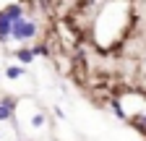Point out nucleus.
Listing matches in <instances>:
<instances>
[{
	"label": "nucleus",
	"instance_id": "1",
	"mask_svg": "<svg viewBox=\"0 0 146 141\" xmlns=\"http://www.w3.org/2000/svg\"><path fill=\"white\" fill-rule=\"evenodd\" d=\"M36 34H39V26H36L34 21H26V19H18L11 26V39H16V42H29V39L36 37Z\"/></svg>",
	"mask_w": 146,
	"mask_h": 141
},
{
	"label": "nucleus",
	"instance_id": "2",
	"mask_svg": "<svg viewBox=\"0 0 146 141\" xmlns=\"http://www.w3.org/2000/svg\"><path fill=\"white\" fill-rule=\"evenodd\" d=\"M13 107H16V99L5 97V99H0V123H5L13 118Z\"/></svg>",
	"mask_w": 146,
	"mask_h": 141
},
{
	"label": "nucleus",
	"instance_id": "3",
	"mask_svg": "<svg viewBox=\"0 0 146 141\" xmlns=\"http://www.w3.org/2000/svg\"><path fill=\"white\" fill-rule=\"evenodd\" d=\"M11 26H13V21L0 11V42H8L11 39Z\"/></svg>",
	"mask_w": 146,
	"mask_h": 141
},
{
	"label": "nucleus",
	"instance_id": "4",
	"mask_svg": "<svg viewBox=\"0 0 146 141\" xmlns=\"http://www.w3.org/2000/svg\"><path fill=\"white\" fill-rule=\"evenodd\" d=\"M3 13L8 16L11 21H18V19H24V5H21V3H13V5H8Z\"/></svg>",
	"mask_w": 146,
	"mask_h": 141
},
{
	"label": "nucleus",
	"instance_id": "5",
	"mask_svg": "<svg viewBox=\"0 0 146 141\" xmlns=\"http://www.w3.org/2000/svg\"><path fill=\"white\" fill-rule=\"evenodd\" d=\"M16 58L21 60L24 65H29V63L34 60V52H31V47H18V50H16Z\"/></svg>",
	"mask_w": 146,
	"mask_h": 141
},
{
	"label": "nucleus",
	"instance_id": "6",
	"mask_svg": "<svg viewBox=\"0 0 146 141\" xmlns=\"http://www.w3.org/2000/svg\"><path fill=\"white\" fill-rule=\"evenodd\" d=\"M5 76H8L11 81H16V78L24 76V68H21V65H8V68H5Z\"/></svg>",
	"mask_w": 146,
	"mask_h": 141
},
{
	"label": "nucleus",
	"instance_id": "7",
	"mask_svg": "<svg viewBox=\"0 0 146 141\" xmlns=\"http://www.w3.org/2000/svg\"><path fill=\"white\" fill-rule=\"evenodd\" d=\"M31 52H34V58H47V55H50V47H47V45H34Z\"/></svg>",
	"mask_w": 146,
	"mask_h": 141
},
{
	"label": "nucleus",
	"instance_id": "8",
	"mask_svg": "<svg viewBox=\"0 0 146 141\" xmlns=\"http://www.w3.org/2000/svg\"><path fill=\"white\" fill-rule=\"evenodd\" d=\"M31 126H34V128H42V126H44V115H42V112H36V115L31 118Z\"/></svg>",
	"mask_w": 146,
	"mask_h": 141
},
{
	"label": "nucleus",
	"instance_id": "9",
	"mask_svg": "<svg viewBox=\"0 0 146 141\" xmlns=\"http://www.w3.org/2000/svg\"><path fill=\"white\" fill-rule=\"evenodd\" d=\"M112 110H115V115H117V118H125V112L120 110V102H115V99H112Z\"/></svg>",
	"mask_w": 146,
	"mask_h": 141
}]
</instances>
